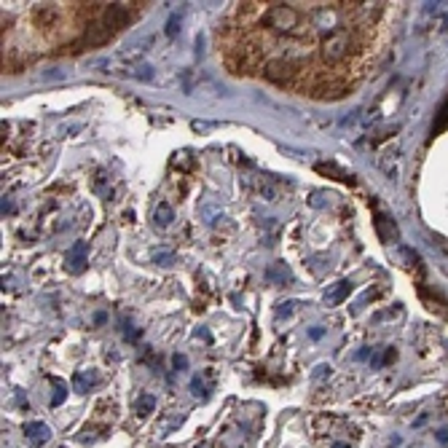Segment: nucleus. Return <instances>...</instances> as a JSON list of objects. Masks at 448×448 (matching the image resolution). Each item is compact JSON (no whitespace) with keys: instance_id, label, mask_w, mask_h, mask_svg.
<instances>
[{"instance_id":"ddd939ff","label":"nucleus","mask_w":448,"mask_h":448,"mask_svg":"<svg viewBox=\"0 0 448 448\" xmlns=\"http://www.w3.org/2000/svg\"><path fill=\"white\" fill-rule=\"evenodd\" d=\"M330 373H333V368H330V365H317V370H314V379H317V381L330 379Z\"/></svg>"},{"instance_id":"20e7f679","label":"nucleus","mask_w":448,"mask_h":448,"mask_svg":"<svg viewBox=\"0 0 448 448\" xmlns=\"http://www.w3.org/2000/svg\"><path fill=\"white\" fill-rule=\"evenodd\" d=\"M24 435H27V440L33 446H41V443H46L48 437H51V429L43 422H27L24 424Z\"/></svg>"},{"instance_id":"f257e3e1","label":"nucleus","mask_w":448,"mask_h":448,"mask_svg":"<svg viewBox=\"0 0 448 448\" xmlns=\"http://www.w3.org/2000/svg\"><path fill=\"white\" fill-rule=\"evenodd\" d=\"M266 24L276 30V33H293L301 22V14L293 9V6H285V3H274L269 11H266Z\"/></svg>"},{"instance_id":"6ab92c4d","label":"nucleus","mask_w":448,"mask_h":448,"mask_svg":"<svg viewBox=\"0 0 448 448\" xmlns=\"http://www.w3.org/2000/svg\"><path fill=\"white\" fill-rule=\"evenodd\" d=\"M322 333H325V330H322V328H311V330H309V335H311V338H322Z\"/></svg>"},{"instance_id":"aec40b11","label":"nucleus","mask_w":448,"mask_h":448,"mask_svg":"<svg viewBox=\"0 0 448 448\" xmlns=\"http://www.w3.org/2000/svg\"><path fill=\"white\" fill-rule=\"evenodd\" d=\"M6 212H9V215L14 212V204H11V202H3V215H6Z\"/></svg>"},{"instance_id":"7ed1b4c3","label":"nucleus","mask_w":448,"mask_h":448,"mask_svg":"<svg viewBox=\"0 0 448 448\" xmlns=\"http://www.w3.org/2000/svg\"><path fill=\"white\" fill-rule=\"evenodd\" d=\"M86 253H89V244L86 241H75L73 250L68 255V271L70 274H80L86 269Z\"/></svg>"},{"instance_id":"f3484780","label":"nucleus","mask_w":448,"mask_h":448,"mask_svg":"<svg viewBox=\"0 0 448 448\" xmlns=\"http://www.w3.org/2000/svg\"><path fill=\"white\" fill-rule=\"evenodd\" d=\"M65 397H68V392H65V387H62V384H57V395H54V405H62V402H65Z\"/></svg>"},{"instance_id":"39448f33","label":"nucleus","mask_w":448,"mask_h":448,"mask_svg":"<svg viewBox=\"0 0 448 448\" xmlns=\"http://www.w3.org/2000/svg\"><path fill=\"white\" fill-rule=\"evenodd\" d=\"M349 293H352V282H338L333 288L325 293V306H338V303H344L349 298Z\"/></svg>"},{"instance_id":"423d86ee","label":"nucleus","mask_w":448,"mask_h":448,"mask_svg":"<svg viewBox=\"0 0 448 448\" xmlns=\"http://www.w3.org/2000/svg\"><path fill=\"white\" fill-rule=\"evenodd\" d=\"M376 231H379V236L384 241H397L400 239V231H397V226H395L387 215H381V212L376 215Z\"/></svg>"},{"instance_id":"f03ea898","label":"nucleus","mask_w":448,"mask_h":448,"mask_svg":"<svg viewBox=\"0 0 448 448\" xmlns=\"http://www.w3.org/2000/svg\"><path fill=\"white\" fill-rule=\"evenodd\" d=\"M349 54V33L346 30H333L322 38V57L328 62H338Z\"/></svg>"},{"instance_id":"412c9836","label":"nucleus","mask_w":448,"mask_h":448,"mask_svg":"<svg viewBox=\"0 0 448 448\" xmlns=\"http://www.w3.org/2000/svg\"><path fill=\"white\" fill-rule=\"evenodd\" d=\"M330 448H349V443H333Z\"/></svg>"},{"instance_id":"0eeeda50","label":"nucleus","mask_w":448,"mask_h":448,"mask_svg":"<svg viewBox=\"0 0 448 448\" xmlns=\"http://www.w3.org/2000/svg\"><path fill=\"white\" fill-rule=\"evenodd\" d=\"M266 279L274 282V285H285V282L293 279V274H290V269L285 264H271L266 269Z\"/></svg>"},{"instance_id":"f8f14e48","label":"nucleus","mask_w":448,"mask_h":448,"mask_svg":"<svg viewBox=\"0 0 448 448\" xmlns=\"http://www.w3.org/2000/svg\"><path fill=\"white\" fill-rule=\"evenodd\" d=\"M191 392H194L196 397H202V400H204V397H207V390H204V381L199 379V376H196V379L191 381Z\"/></svg>"},{"instance_id":"9d476101","label":"nucleus","mask_w":448,"mask_h":448,"mask_svg":"<svg viewBox=\"0 0 448 448\" xmlns=\"http://www.w3.org/2000/svg\"><path fill=\"white\" fill-rule=\"evenodd\" d=\"M153 408H156V397H153V395H140L137 397V414L148 416Z\"/></svg>"},{"instance_id":"9b49d317","label":"nucleus","mask_w":448,"mask_h":448,"mask_svg":"<svg viewBox=\"0 0 448 448\" xmlns=\"http://www.w3.org/2000/svg\"><path fill=\"white\" fill-rule=\"evenodd\" d=\"M153 264H159V266H172V264H174V253H170V250H159V253L153 255Z\"/></svg>"},{"instance_id":"1a4fd4ad","label":"nucleus","mask_w":448,"mask_h":448,"mask_svg":"<svg viewBox=\"0 0 448 448\" xmlns=\"http://www.w3.org/2000/svg\"><path fill=\"white\" fill-rule=\"evenodd\" d=\"M153 220H156V226H161V229H167L170 223L174 220V212L172 207L167 204V202H161V204H156V212H153Z\"/></svg>"},{"instance_id":"6e6552de","label":"nucleus","mask_w":448,"mask_h":448,"mask_svg":"<svg viewBox=\"0 0 448 448\" xmlns=\"http://www.w3.org/2000/svg\"><path fill=\"white\" fill-rule=\"evenodd\" d=\"M97 384V373L94 370H78L75 376H73V387H75V392H89Z\"/></svg>"},{"instance_id":"dca6fc26","label":"nucleus","mask_w":448,"mask_h":448,"mask_svg":"<svg viewBox=\"0 0 448 448\" xmlns=\"http://www.w3.org/2000/svg\"><path fill=\"white\" fill-rule=\"evenodd\" d=\"M172 363H174V368H177V370H185V368H188V357H185V355H174Z\"/></svg>"},{"instance_id":"a211bd4d","label":"nucleus","mask_w":448,"mask_h":448,"mask_svg":"<svg viewBox=\"0 0 448 448\" xmlns=\"http://www.w3.org/2000/svg\"><path fill=\"white\" fill-rule=\"evenodd\" d=\"M293 306H296L293 301H290V303H282V309H279V314H290V311H293Z\"/></svg>"},{"instance_id":"2eb2a0df","label":"nucleus","mask_w":448,"mask_h":448,"mask_svg":"<svg viewBox=\"0 0 448 448\" xmlns=\"http://www.w3.org/2000/svg\"><path fill=\"white\" fill-rule=\"evenodd\" d=\"M448 127V105L443 108V113H440V118H437V124L432 127V132H440V129Z\"/></svg>"},{"instance_id":"4468645a","label":"nucleus","mask_w":448,"mask_h":448,"mask_svg":"<svg viewBox=\"0 0 448 448\" xmlns=\"http://www.w3.org/2000/svg\"><path fill=\"white\" fill-rule=\"evenodd\" d=\"M180 33V16H172L170 22H167V35L172 38V35H177Z\"/></svg>"}]
</instances>
